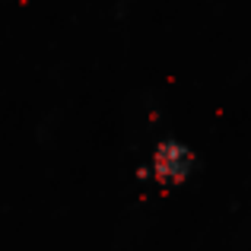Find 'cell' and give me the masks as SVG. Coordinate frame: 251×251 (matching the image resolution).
Wrapping results in <instances>:
<instances>
[{
  "instance_id": "1",
  "label": "cell",
  "mask_w": 251,
  "mask_h": 251,
  "mask_svg": "<svg viewBox=\"0 0 251 251\" xmlns=\"http://www.w3.org/2000/svg\"><path fill=\"white\" fill-rule=\"evenodd\" d=\"M191 169H194V153H191V147H184V143L178 140H162L159 147L153 150V156H150V178H153L156 184H162V188H172V184H181L184 178L191 175Z\"/></svg>"
}]
</instances>
